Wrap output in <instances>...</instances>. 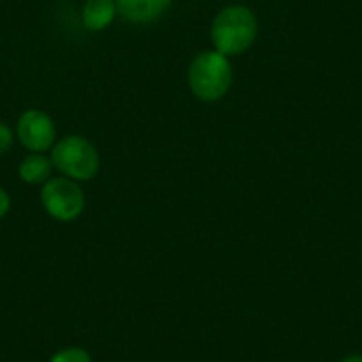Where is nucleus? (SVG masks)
Returning a JSON list of instances; mask_svg holds the SVG:
<instances>
[{
	"mask_svg": "<svg viewBox=\"0 0 362 362\" xmlns=\"http://www.w3.org/2000/svg\"><path fill=\"white\" fill-rule=\"evenodd\" d=\"M256 34V16L245 6H229L222 9L211 23V41L217 52L226 57L243 54L252 47Z\"/></svg>",
	"mask_w": 362,
	"mask_h": 362,
	"instance_id": "nucleus-1",
	"label": "nucleus"
},
{
	"mask_svg": "<svg viewBox=\"0 0 362 362\" xmlns=\"http://www.w3.org/2000/svg\"><path fill=\"white\" fill-rule=\"evenodd\" d=\"M233 83V68L221 52H203L189 68V86L194 96L203 102H218Z\"/></svg>",
	"mask_w": 362,
	"mask_h": 362,
	"instance_id": "nucleus-2",
	"label": "nucleus"
},
{
	"mask_svg": "<svg viewBox=\"0 0 362 362\" xmlns=\"http://www.w3.org/2000/svg\"><path fill=\"white\" fill-rule=\"evenodd\" d=\"M52 163L55 169L73 180L87 181L95 177L100 170V155L87 139L69 135L62 139L52 149Z\"/></svg>",
	"mask_w": 362,
	"mask_h": 362,
	"instance_id": "nucleus-3",
	"label": "nucleus"
},
{
	"mask_svg": "<svg viewBox=\"0 0 362 362\" xmlns=\"http://www.w3.org/2000/svg\"><path fill=\"white\" fill-rule=\"evenodd\" d=\"M41 201L45 210L62 222L75 221L86 206L83 190L68 177L48 180L41 190Z\"/></svg>",
	"mask_w": 362,
	"mask_h": 362,
	"instance_id": "nucleus-4",
	"label": "nucleus"
},
{
	"mask_svg": "<svg viewBox=\"0 0 362 362\" xmlns=\"http://www.w3.org/2000/svg\"><path fill=\"white\" fill-rule=\"evenodd\" d=\"M18 139L30 151H47L55 141L54 121L41 110H27L18 119Z\"/></svg>",
	"mask_w": 362,
	"mask_h": 362,
	"instance_id": "nucleus-5",
	"label": "nucleus"
},
{
	"mask_svg": "<svg viewBox=\"0 0 362 362\" xmlns=\"http://www.w3.org/2000/svg\"><path fill=\"white\" fill-rule=\"evenodd\" d=\"M116 8L128 22L148 23L158 18L173 0H114Z\"/></svg>",
	"mask_w": 362,
	"mask_h": 362,
	"instance_id": "nucleus-6",
	"label": "nucleus"
},
{
	"mask_svg": "<svg viewBox=\"0 0 362 362\" xmlns=\"http://www.w3.org/2000/svg\"><path fill=\"white\" fill-rule=\"evenodd\" d=\"M114 0H87L82 11L83 25L89 30H103L116 16Z\"/></svg>",
	"mask_w": 362,
	"mask_h": 362,
	"instance_id": "nucleus-7",
	"label": "nucleus"
},
{
	"mask_svg": "<svg viewBox=\"0 0 362 362\" xmlns=\"http://www.w3.org/2000/svg\"><path fill=\"white\" fill-rule=\"evenodd\" d=\"M52 160H48L47 156L40 155H29L22 163H20V177H22L25 183L30 185H37V183H47V180L50 177L52 173Z\"/></svg>",
	"mask_w": 362,
	"mask_h": 362,
	"instance_id": "nucleus-8",
	"label": "nucleus"
},
{
	"mask_svg": "<svg viewBox=\"0 0 362 362\" xmlns=\"http://www.w3.org/2000/svg\"><path fill=\"white\" fill-rule=\"evenodd\" d=\"M50 362H93L90 355L82 348H64V350L57 351Z\"/></svg>",
	"mask_w": 362,
	"mask_h": 362,
	"instance_id": "nucleus-9",
	"label": "nucleus"
},
{
	"mask_svg": "<svg viewBox=\"0 0 362 362\" xmlns=\"http://www.w3.org/2000/svg\"><path fill=\"white\" fill-rule=\"evenodd\" d=\"M13 144V132L4 123H0V155L8 151Z\"/></svg>",
	"mask_w": 362,
	"mask_h": 362,
	"instance_id": "nucleus-10",
	"label": "nucleus"
},
{
	"mask_svg": "<svg viewBox=\"0 0 362 362\" xmlns=\"http://www.w3.org/2000/svg\"><path fill=\"white\" fill-rule=\"evenodd\" d=\"M9 206H11V199H9L8 192L0 189V218L4 217L6 214H8Z\"/></svg>",
	"mask_w": 362,
	"mask_h": 362,
	"instance_id": "nucleus-11",
	"label": "nucleus"
},
{
	"mask_svg": "<svg viewBox=\"0 0 362 362\" xmlns=\"http://www.w3.org/2000/svg\"><path fill=\"white\" fill-rule=\"evenodd\" d=\"M341 362H362V355H350V357L343 358Z\"/></svg>",
	"mask_w": 362,
	"mask_h": 362,
	"instance_id": "nucleus-12",
	"label": "nucleus"
}]
</instances>
